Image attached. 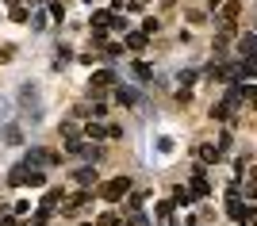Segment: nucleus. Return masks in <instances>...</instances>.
Wrapping results in <instances>:
<instances>
[{"mask_svg": "<svg viewBox=\"0 0 257 226\" xmlns=\"http://www.w3.org/2000/svg\"><path fill=\"white\" fill-rule=\"evenodd\" d=\"M104 134H107L104 127H96V123H88V138H104Z\"/></svg>", "mask_w": 257, "mask_h": 226, "instance_id": "nucleus-19", "label": "nucleus"}, {"mask_svg": "<svg viewBox=\"0 0 257 226\" xmlns=\"http://www.w3.org/2000/svg\"><path fill=\"white\" fill-rule=\"evenodd\" d=\"M142 199H146V195H142V192H135V195L127 199V211H139V207H142Z\"/></svg>", "mask_w": 257, "mask_h": 226, "instance_id": "nucleus-15", "label": "nucleus"}, {"mask_svg": "<svg viewBox=\"0 0 257 226\" xmlns=\"http://www.w3.org/2000/svg\"><path fill=\"white\" fill-rule=\"evenodd\" d=\"M188 192H192V199H204V195L211 192V184H207L204 165H196V169H192V188H188Z\"/></svg>", "mask_w": 257, "mask_h": 226, "instance_id": "nucleus-4", "label": "nucleus"}, {"mask_svg": "<svg viewBox=\"0 0 257 226\" xmlns=\"http://www.w3.org/2000/svg\"><path fill=\"white\" fill-rule=\"evenodd\" d=\"M238 50H242V58H257V35H242Z\"/></svg>", "mask_w": 257, "mask_h": 226, "instance_id": "nucleus-7", "label": "nucleus"}, {"mask_svg": "<svg viewBox=\"0 0 257 226\" xmlns=\"http://www.w3.org/2000/svg\"><path fill=\"white\" fill-rule=\"evenodd\" d=\"M8 184H16V188H20V184H31V188H43V172L35 169L31 161H20L16 169L8 172Z\"/></svg>", "mask_w": 257, "mask_h": 226, "instance_id": "nucleus-1", "label": "nucleus"}, {"mask_svg": "<svg viewBox=\"0 0 257 226\" xmlns=\"http://www.w3.org/2000/svg\"><path fill=\"white\" fill-rule=\"evenodd\" d=\"M123 46H131V50H142V46H146V35H142V31H127Z\"/></svg>", "mask_w": 257, "mask_h": 226, "instance_id": "nucleus-9", "label": "nucleus"}, {"mask_svg": "<svg viewBox=\"0 0 257 226\" xmlns=\"http://www.w3.org/2000/svg\"><path fill=\"white\" fill-rule=\"evenodd\" d=\"M119 222V215H115V211H107V215H100V226H115Z\"/></svg>", "mask_w": 257, "mask_h": 226, "instance_id": "nucleus-17", "label": "nucleus"}, {"mask_svg": "<svg viewBox=\"0 0 257 226\" xmlns=\"http://www.w3.org/2000/svg\"><path fill=\"white\" fill-rule=\"evenodd\" d=\"M238 20V4H226L223 8V23H234Z\"/></svg>", "mask_w": 257, "mask_h": 226, "instance_id": "nucleus-13", "label": "nucleus"}, {"mask_svg": "<svg viewBox=\"0 0 257 226\" xmlns=\"http://www.w3.org/2000/svg\"><path fill=\"white\" fill-rule=\"evenodd\" d=\"M0 226H16V218H12V215H0Z\"/></svg>", "mask_w": 257, "mask_h": 226, "instance_id": "nucleus-21", "label": "nucleus"}, {"mask_svg": "<svg viewBox=\"0 0 257 226\" xmlns=\"http://www.w3.org/2000/svg\"><path fill=\"white\" fill-rule=\"evenodd\" d=\"M249 180H253V184H257V165H253V169H249Z\"/></svg>", "mask_w": 257, "mask_h": 226, "instance_id": "nucleus-23", "label": "nucleus"}, {"mask_svg": "<svg viewBox=\"0 0 257 226\" xmlns=\"http://www.w3.org/2000/svg\"><path fill=\"white\" fill-rule=\"evenodd\" d=\"M131 73H135V81H142V85H146V81H154V69L146 62H135L131 65Z\"/></svg>", "mask_w": 257, "mask_h": 226, "instance_id": "nucleus-8", "label": "nucleus"}, {"mask_svg": "<svg viewBox=\"0 0 257 226\" xmlns=\"http://www.w3.org/2000/svg\"><path fill=\"white\" fill-rule=\"evenodd\" d=\"M127 192H131V176H111L107 184H100V195H104L107 203H119Z\"/></svg>", "mask_w": 257, "mask_h": 226, "instance_id": "nucleus-3", "label": "nucleus"}, {"mask_svg": "<svg viewBox=\"0 0 257 226\" xmlns=\"http://www.w3.org/2000/svg\"><path fill=\"white\" fill-rule=\"evenodd\" d=\"M88 85H92V96H100V92H104L107 85H115V77L107 73V69H100V73L92 77V81H88Z\"/></svg>", "mask_w": 257, "mask_h": 226, "instance_id": "nucleus-6", "label": "nucleus"}, {"mask_svg": "<svg viewBox=\"0 0 257 226\" xmlns=\"http://www.w3.org/2000/svg\"><path fill=\"white\" fill-rule=\"evenodd\" d=\"M107 27H115V31L127 35V20H123V16H111V23H107Z\"/></svg>", "mask_w": 257, "mask_h": 226, "instance_id": "nucleus-16", "label": "nucleus"}, {"mask_svg": "<svg viewBox=\"0 0 257 226\" xmlns=\"http://www.w3.org/2000/svg\"><path fill=\"white\" fill-rule=\"evenodd\" d=\"M119 104H127V108H131V104H135V92H127V88H119Z\"/></svg>", "mask_w": 257, "mask_h": 226, "instance_id": "nucleus-18", "label": "nucleus"}, {"mask_svg": "<svg viewBox=\"0 0 257 226\" xmlns=\"http://www.w3.org/2000/svg\"><path fill=\"white\" fill-rule=\"evenodd\" d=\"M173 207H177V203H173V199H165V203H158V218H169V215H173Z\"/></svg>", "mask_w": 257, "mask_h": 226, "instance_id": "nucleus-14", "label": "nucleus"}, {"mask_svg": "<svg viewBox=\"0 0 257 226\" xmlns=\"http://www.w3.org/2000/svg\"><path fill=\"white\" fill-rule=\"evenodd\" d=\"M77 184H96V169H77Z\"/></svg>", "mask_w": 257, "mask_h": 226, "instance_id": "nucleus-11", "label": "nucleus"}, {"mask_svg": "<svg viewBox=\"0 0 257 226\" xmlns=\"http://www.w3.org/2000/svg\"><path fill=\"white\" fill-rule=\"evenodd\" d=\"M0 62H12V46H0Z\"/></svg>", "mask_w": 257, "mask_h": 226, "instance_id": "nucleus-20", "label": "nucleus"}, {"mask_svg": "<svg viewBox=\"0 0 257 226\" xmlns=\"http://www.w3.org/2000/svg\"><path fill=\"white\" fill-rule=\"evenodd\" d=\"M238 104H242V96H238V88L230 85V92H226L219 104H211V119H219V123H230V119H234V111H238Z\"/></svg>", "mask_w": 257, "mask_h": 226, "instance_id": "nucleus-2", "label": "nucleus"}, {"mask_svg": "<svg viewBox=\"0 0 257 226\" xmlns=\"http://www.w3.org/2000/svg\"><path fill=\"white\" fill-rule=\"evenodd\" d=\"M196 157H200V165H215V161H223V150L204 142V146H196Z\"/></svg>", "mask_w": 257, "mask_h": 226, "instance_id": "nucleus-5", "label": "nucleus"}, {"mask_svg": "<svg viewBox=\"0 0 257 226\" xmlns=\"http://www.w3.org/2000/svg\"><path fill=\"white\" fill-rule=\"evenodd\" d=\"M173 203H184V207H192V192H184V188H173Z\"/></svg>", "mask_w": 257, "mask_h": 226, "instance_id": "nucleus-12", "label": "nucleus"}, {"mask_svg": "<svg viewBox=\"0 0 257 226\" xmlns=\"http://www.w3.org/2000/svg\"><path fill=\"white\" fill-rule=\"evenodd\" d=\"M249 199H257V184H249Z\"/></svg>", "mask_w": 257, "mask_h": 226, "instance_id": "nucleus-22", "label": "nucleus"}, {"mask_svg": "<svg viewBox=\"0 0 257 226\" xmlns=\"http://www.w3.org/2000/svg\"><path fill=\"white\" fill-rule=\"evenodd\" d=\"M238 65H242V81H246V77L253 81V77H257V58H242Z\"/></svg>", "mask_w": 257, "mask_h": 226, "instance_id": "nucleus-10", "label": "nucleus"}]
</instances>
